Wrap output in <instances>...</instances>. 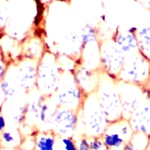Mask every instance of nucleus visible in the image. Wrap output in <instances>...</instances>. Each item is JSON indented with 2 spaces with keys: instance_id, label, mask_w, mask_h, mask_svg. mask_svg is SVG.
Returning <instances> with one entry per match:
<instances>
[{
  "instance_id": "obj_1",
  "label": "nucleus",
  "mask_w": 150,
  "mask_h": 150,
  "mask_svg": "<svg viewBox=\"0 0 150 150\" xmlns=\"http://www.w3.org/2000/svg\"><path fill=\"white\" fill-rule=\"evenodd\" d=\"M62 73L63 71L59 65L57 54L47 50L38 62L36 89L43 96H53Z\"/></svg>"
},
{
  "instance_id": "obj_2",
  "label": "nucleus",
  "mask_w": 150,
  "mask_h": 150,
  "mask_svg": "<svg viewBox=\"0 0 150 150\" xmlns=\"http://www.w3.org/2000/svg\"><path fill=\"white\" fill-rule=\"evenodd\" d=\"M78 116L84 135L88 137H101L109 125L100 107L96 92L86 96L78 110Z\"/></svg>"
},
{
  "instance_id": "obj_3",
  "label": "nucleus",
  "mask_w": 150,
  "mask_h": 150,
  "mask_svg": "<svg viewBox=\"0 0 150 150\" xmlns=\"http://www.w3.org/2000/svg\"><path fill=\"white\" fill-rule=\"evenodd\" d=\"M99 104L108 122L123 119L118 80L101 71L98 87L96 92Z\"/></svg>"
},
{
  "instance_id": "obj_4",
  "label": "nucleus",
  "mask_w": 150,
  "mask_h": 150,
  "mask_svg": "<svg viewBox=\"0 0 150 150\" xmlns=\"http://www.w3.org/2000/svg\"><path fill=\"white\" fill-rule=\"evenodd\" d=\"M37 61L21 59L10 63L5 78L22 94L29 93L36 86Z\"/></svg>"
},
{
  "instance_id": "obj_5",
  "label": "nucleus",
  "mask_w": 150,
  "mask_h": 150,
  "mask_svg": "<svg viewBox=\"0 0 150 150\" xmlns=\"http://www.w3.org/2000/svg\"><path fill=\"white\" fill-rule=\"evenodd\" d=\"M54 97L59 107L78 111L86 95L77 85L72 72H63Z\"/></svg>"
},
{
  "instance_id": "obj_6",
  "label": "nucleus",
  "mask_w": 150,
  "mask_h": 150,
  "mask_svg": "<svg viewBox=\"0 0 150 150\" xmlns=\"http://www.w3.org/2000/svg\"><path fill=\"white\" fill-rule=\"evenodd\" d=\"M150 78V62L139 53L126 57L118 81L145 86Z\"/></svg>"
},
{
  "instance_id": "obj_7",
  "label": "nucleus",
  "mask_w": 150,
  "mask_h": 150,
  "mask_svg": "<svg viewBox=\"0 0 150 150\" xmlns=\"http://www.w3.org/2000/svg\"><path fill=\"white\" fill-rule=\"evenodd\" d=\"M100 50L101 71L118 80V76L126 59V55L122 51L111 38L101 39Z\"/></svg>"
},
{
  "instance_id": "obj_8",
  "label": "nucleus",
  "mask_w": 150,
  "mask_h": 150,
  "mask_svg": "<svg viewBox=\"0 0 150 150\" xmlns=\"http://www.w3.org/2000/svg\"><path fill=\"white\" fill-rule=\"evenodd\" d=\"M118 89L121 98L122 118L128 120L131 115L148 93V86H140L118 81Z\"/></svg>"
},
{
  "instance_id": "obj_9",
  "label": "nucleus",
  "mask_w": 150,
  "mask_h": 150,
  "mask_svg": "<svg viewBox=\"0 0 150 150\" xmlns=\"http://www.w3.org/2000/svg\"><path fill=\"white\" fill-rule=\"evenodd\" d=\"M134 134L128 120L121 119L109 123L108 128L101 136L104 146L108 149H118L123 146Z\"/></svg>"
},
{
  "instance_id": "obj_10",
  "label": "nucleus",
  "mask_w": 150,
  "mask_h": 150,
  "mask_svg": "<svg viewBox=\"0 0 150 150\" xmlns=\"http://www.w3.org/2000/svg\"><path fill=\"white\" fill-rule=\"evenodd\" d=\"M78 124V111L59 107L53 118L51 130L60 137H73Z\"/></svg>"
},
{
  "instance_id": "obj_11",
  "label": "nucleus",
  "mask_w": 150,
  "mask_h": 150,
  "mask_svg": "<svg viewBox=\"0 0 150 150\" xmlns=\"http://www.w3.org/2000/svg\"><path fill=\"white\" fill-rule=\"evenodd\" d=\"M149 89V88H148ZM134 132L150 137V91L128 120Z\"/></svg>"
},
{
  "instance_id": "obj_12",
  "label": "nucleus",
  "mask_w": 150,
  "mask_h": 150,
  "mask_svg": "<svg viewBox=\"0 0 150 150\" xmlns=\"http://www.w3.org/2000/svg\"><path fill=\"white\" fill-rule=\"evenodd\" d=\"M73 74L77 85L86 96L96 92L100 83L101 71L92 70L78 64Z\"/></svg>"
},
{
  "instance_id": "obj_13",
  "label": "nucleus",
  "mask_w": 150,
  "mask_h": 150,
  "mask_svg": "<svg viewBox=\"0 0 150 150\" xmlns=\"http://www.w3.org/2000/svg\"><path fill=\"white\" fill-rule=\"evenodd\" d=\"M137 29L136 27H131L124 31L120 30L118 27L111 36V38L126 56L138 53V44L136 35Z\"/></svg>"
},
{
  "instance_id": "obj_14",
  "label": "nucleus",
  "mask_w": 150,
  "mask_h": 150,
  "mask_svg": "<svg viewBox=\"0 0 150 150\" xmlns=\"http://www.w3.org/2000/svg\"><path fill=\"white\" fill-rule=\"evenodd\" d=\"M59 107L54 95L52 96H41L37 125L41 126L44 131L52 129L53 118Z\"/></svg>"
},
{
  "instance_id": "obj_15",
  "label": "nucleus",
  "mask_w": 150,
  "mask_h": 150,
  "mask_svg": "<svg viewBox=\"0 0 150 150\" xmlns=\"http://www.w3.org/2000/svg\"><path fill=\"white\" fill-rule=\"evenodd\" d=\"M47 51L46 45L40 36L33 35L26 37L21 41V58L39 61Z\"/></svg>"
},
{
  "instance_id": "obj_16",
  "label": "nucleus",
  "mask_w": 150,
  "mask_h": 150,
  "mask_svg": "<svg viewBox=\"0 0 150 150\" xmlns=\"http://www.w3.org/2000/svg\"><path fill=\"white\" fill-rule=\"evenodd\" d=\"M100 41L101 40L81 47L79 64L92 70L101 71Z\"/></svg>"
},
{
  "instance_id": "obj_17",
  "label": "nucleus",
  "mask_w": 150,
  "mask_h": 150,
  "mask_svg": "<svg viewBox=\"0 0 150 150\" xmlns=\"http://www.w3.org/2000/svg\"><path fill=\"white\" fill-rule=\"evenodd\" d=\"M23 140V137L17 128L5 129L0 134V143L2 148L17 149L20 148Z\"/></svg>"
},
{
  "instance_id": "obj_18",
  "label": "nucleus",
  "mask_w": 150,
  "mask_h": 150,
  "mask_svg": "<svg viewBox=\"0 0 150 150\" xmlns=\"http://www.w3.org/2000/svg\"><path fill=\"white\" fill-rule=\"evenodd\" d=\"M57 137L52 130L38 131L35 135V150H55Z\"/></svg>"
},
{
  "instance_id": "obj_19",
  "label": "nucleus",
  "mask_w": 150,
  "mask_h": 150,
  "mask_svg": "<svg viewBox=\"0 0 150 150\" xmlns=\"http://www.w3.org/2000/svg\"><path fill=\"white\" fill-rule=\"evenodd\" d=\"M136 35L138 53L150 62V26L138 29Z\"/></svg>"
},
{
  "instance_id": "obj_20",
  "label": "nucleus",
  "mask_w": 150,
  "mask_h": 150,
  "mask_svg": "<svg viewBox=\"0 0 150 150\" xmlns=\"http://www.w3.org/2000/svg\"><path fill=\"white\" fill-rule=\"evenodd\" d=\"M81 47L101 40L98 28L91 23H87L81 29L80 33Z\"/></svg>"
},
{
  "instance_id": "obj_21",
  "label": "nucleus",
  "mask_w": 150,
  "mask_h": 150,
  "mask_svg": "<svg viewBox=\"0 0 150 150\" xmlns=\"http://www.w3.org/2000/svg\"><path fill=\"white\" fill-rule=\"evenodd\" d=\"M149 137L142 133L134 132L129 140L134 150H148Z\"/></svg>"
},
{
  "instance_id": "obj_22",
  "label": "nucleus",
  "mask_w": 150,
  "mask_h": 150,
  "mask_svg": "<svg viewBox=\"0 0 150 150\" xmlns=\"http://www.w3.org/2000/svg\"><path fill=\"white\" fill-rule=\"evenodd\" d=\"M60 146L63 150H77V145L73 137H60Z\"/></svg>"
},
{
  "instance_id": "obj_23",
  "label": "nucleus",
  "mask_w": 150,
  "mask_h": 150,
  "mask_svg": "<svg viewBox=\"0 0 150 150\" xmlns=\"http://www.w3.org/2000/svg\"><path fill=\"white\" fill-rule=\"evenodd\" d=\"M9 65L10 63H8V61L6 59L5 56H4L3 53L0 49V82L5 78Z\"/></svg>"
},
{
  "instance_id": "obj_24",
  "label": "nucleus",
  "mask_w": 150,
  "mask_h": 150,
  "mask_svg": "<svg viewBox=\"0 0 150 150\" xmlns=\"http://www.w3.org/2000/svg\"><path fill=\"white\" fill-rule=\"evenodd\" d=\"M90 150H101L104 146L101 137H89Z\"/></svg>"
},
{
  "instance_id": "obj_25",
  "label": "nucleus",
  "mask_w": 150,
  "mask_h": 150,
  "mask_svg": "<svg viewBox=\"0 0 150 150\" xmlns=\"http://www.w3.org/2000/svg\"><path fill=\"white\" fill-rule=\"evenodd\" d=\"M20 148H21L23 150H35V135L25 137Z\"/></svg>"
},
{
  "instance_id": "obj_26",
  "label": "nucleus",
  "mask_w": 150,
  "mask_h": 150,
  "mask_svg": "<svg viewBox=\"0 0 150 150\" xmlns=\"http://www.w3.org/2000/svg\"><path fill=\"white\" fill-rule=\"evenodd\" d=\"M8 23V15L5 11V8L4 7L0 2V33H3Z\"/></svg>"
},
{
  "instance_id": "obj_27",
  "label": "nucleus",
  "mask_w": 150,
  "mask_h": 150,
  "mask_svg": "<svg viewBox=\"0 0 150 150\" xmlns=\"http://www.w3.org/2000/svg\"><path fill=\"white\" fill-rule=\"evenodd\" d=\"M77 145V150H90L89 137L86 135H82L79 140Z\"/></svg>"
},
{
  "instance_id": "obj_28",
  "label": "nucleus",
  "mask_w": 150,
  "mask_h": 150,
  "mask_svg": "<svg viewBox=\"0 0 150 150\" xmlns=\"http://www.w3.org/2000/svg\"><path fill=\"white\" fill-rule=\"evenodd\" d=\"M7 125V122L5 119V116L2 114V112H0V134L3 132L6 128Z\"/></svg>"
},
{
  "instance_id": "obj_29",
  "label": "nucleus",
  "mask_w": 150,
  "mask_h": 150,
  "mask_svg": "<svg viewBox=\"0 0 150 150\" xmlns=\"http://www.w3.org/2000/svg\"><path fill=\"white\" fill-rule=\"evenodd\" d=\"M5 101H6V98H5L3 93H2L1 89H0V112H2V109H3L4 104H5Z\"/></svg>"
},
{
  "instance_id": "obj_30",
  "label": "nucleus",
  "mask_w": 150,
  "mask_h": 150,
  "mask_svg": "<svg viewBox=\"0 0 150 150\" xmlns=\"http://www.w3.org/2000/svg\"><path fill=\"white\" fill-rule=\"evenodd\" d=\"M122 147H123V150H134V149L133 146H132V144H131V142H130L129 140L125 142Z\"/></svg>"
},
{
  "instance_id": "obj_31",
  "label": "nucleus",
  "mask_w": 150,
  "mask_h": 150,
  "mask_svg": "<svg viewBox=\"0 0 150 150\" xmlns=\"http://www.w3.org/2000/svg\"><path fill=\"white\" fill-rule=\"evenodd\" d=\"M141 5H144L145 7H149L150 6V0H137Z\"/></svg>"
},
{
  "instance_id": "obj_32",
  "label": "nucleus",
  "mask_w": 150,
  "mask_h": 150,
  "mask_svg": "<svg viewBox=\"0 0 150 150\" xmlns=\"http://www.w3.org/2000/svg\"><path fill=\"white\" fill-rule=\"evenodd\" d=\"M147 86H148L149 89V91H150V78H149V83H148V85H147Z\"/></svg>"
},
{
  "instance_id": "obj_33",
  "label": "nucleus",
  "mask_w": 150,
  "mask_h": 150,
  "mask_svg": "<svg viewBox=\"0 0 150 150\" xmlns=\"http://www.w3.org/2000/svg\"><path fill=\"white\" fill-rule=\"evenodd\" d=\"M148 150H150V137H149V148Z\"/></svg>"
},
{
  "instance_id": "obj_34",
  "label": "nucleus",
  "mask_w": 150,
  "mask_h": 150,
  "mask_svg": "<svg viewBox=\"0 0 150 150\" xmlns=\"http://www.w3.org/2000/svg\"><path fill=\"white\" fill-rule=\"evenodd\" d=\"M14 150H23V149H22L21 148H18V149H14Z\"/></svg>"
},
{
  "instance_id": "obj_35",
  "label": "nucleus",
  "mask_w": 150,
  "mask_h": 150,
  "mask_svg": "<svg viewBox=\"0 0 150 150\" xmlns=\"http://www.w3.org/2000/svg\"><path fill=\"white\" fill-rule=\"evenodd\" d=\"M2 149V145H1V143H0V150Z\"/></svg>"
}]
</instances>
